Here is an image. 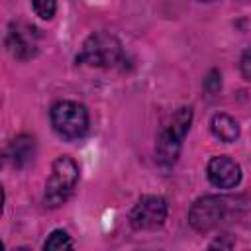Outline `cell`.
Returning <instances> with one entry per match:
<instances>
[{
    "label": "cell",
    "instance_id": "1",
    "mask_svg": "<svg viewBox=\"0 0 251 251\" xmlns=\"http://www.w3.org/2000/svg\"><path fill=\"white\" fill-rule=\"evenodd\" d=\"M190 124H192V108L190 106H182V108L175 110L171 120L161 129V133L157 137L155 159H157V165L163 171H169L178 161V155H180V149H182V141H184V137H186V133L190 129Z\"/></svg>",
    "mask_w": 251,
    "mask_h": 251
},
{
    "label": "cell",
    "instance_id": "2",
    "mask_svg": "<svg viewBox=\"0 0 251 251\" xmlns=\"http://www.w3.org/2000/svg\"><path fill=\"white\" fill-rule=\"evenodd\" d=\"M122 57H124V49L114 33L94 31L84 39L80 51L76 53V63L94 69H110L118 65Z\"/></svg>",
    "mask_w": 251,
    "mask_h": 251
},
{
    "label": "cell",
    "instance_id": "3",
    "mask_svg": "<svg viewBox=\"0 0 251 251\" xmlns=\"http://www.w3.org/2000/svg\"><path fill=\"white\" fill-rule=\"evenodd\" d=\"M76 182H78V165L75 163V159L69 155L57 157L51 165V173L45 182V192H43L45 206L57 208L63 202H67Z\"/></svg>",
    "mask_w": 251,
    "mask_h": 251
},
{
    "label": "cell",
    "instance_id": "4",
    "mask_svg": "<svg viewBox=\"0 0 251 251\" xmlns=\"http://www.w3.org/2000/svg\"><path fill=\"white\" fill-rule=\"evenodd\" d=\"M49 118L53 129L69 141L80 139L88 133V110L80 102L59 100L51 106Z\"/></svg>",
    "mask_w": 251,
    "mask_h": 251
},
{
    "label": "cell",
    "instance_id": "5",
    "mask_svg": "<svg viewBox=\"0 0 251 251\" xmlns=\"http://www.w3.org/2000/svg\"><path fill=\"white\" fill-rule=\"evenodd\" d=\"M233 212V200L226 198V196H202L198 198L190 210H188V224L196 229V231H210L218 226H222L224 222H227V218Z\"/></svg>",
    "mask_w": 251,
    "mask_h": 251
},
{
    "label": "cell",
    "instance_id": "6",
    "mask_svg": "<svg viewBox=\"0 0 251 251\" xmlns=\"http://www.w3.org/2000/svg\"><path fill=\"white\" fill-rule=\"evenodd\" d=\"M167 200L157 194H145L141 196L131 212H129V224L133 229H157L167 220Z\"/></svg>",
    "mask_w": 251,
    "mask_h": 251
},
{
    "label": "cell",
    "instance_id": "7",
    "mask_svg": "<svg viewBox=\"0 0 251 251\" xmlns=\"http://www.w3.org/2000/svg\"><path fill=\"white\" fill-rule=\"evenodd\" d=\"M39 29L25 22H12L6 31V47L8 51L20 59L27 61L39 51Z\"/></svg>",
    "mask_w": 251,
    "mask_h": 251
},
{
    "label": "cell",
    "instance_id": "8",
    "mask_svg": "<svg viewBox=\"0 0 251 251\" xmlns=\"http://www.w3.org/2000/svg\"><path fill=\"white\" fill-rule=\"evenodd\" d=\"M206 175L208 180L216 186V188H235L241 180V167L227 155H216L208 161L206 167Z\"/></svg>",
    "mask_w": 251,
    "mask_h": 251
},
{
    "label": "cell",
    "instance_id": "9",
    "mask_svg": "<svg viewBox=\"0 0 251 251\" xmlns=\"http://www.w3.org/2000/svg\"><path fill=\"white\" fill-rule=\"evenodd\" d=\"M35 155V139L31 135H18L16 139L10 141L6 149V161L12 163L14 167H24L27 165Z\"/></svg>",
    "mask_w": 251,
    "mask_h": 251
},
{
    "label": "cell",
    "instance_id": "10",
    "mask_svg": "<svg viewBox=\"0 0 251 251\" xmlns=\"http://www.w3.org/2000/svg\"><path fill=\"white\" fill-rule=\"evenodd\" d=\"M210 129L214 137H218L224 143H233L239 137V124L229 114H216L210 122Z\"/></svg>",
    "mask_w": 251,
    "mask_h": 251
},
{
    "label": "cell",
    "instance_id": "11",
    "mask_svg": "<svg viewBox=\"0 0 251 251\" xmlns=\"http://www.w3.org/2000/svg\"><path fill=\"white\" fill-rule=\"evenodd\" d=\"M43 251H75V245H73L71 235L65 229H55L49 233L43 245Z\"/></svg>",
    "mask_w": 251,
    "mask_h": 251
},
{
    "label": "cell",
    "instance_id": "12",
    "mask_svg": "<svg viewBox=\"0 0 251 251\" xmlns=\"http://www.w3.org/2000/svg\"><path fill=\"white\" fill-rule=\"evenodd\" d=\"M31 10H33L39 18H43V20H51V18L55 16L57 4H55L53 0H35V2H31Z\"/></svg>",
    "mask_w": 251,
    "mask_h": 251
},
{
    "label": "cell",
    "instance_id": "13",
    "mask_svg": "<svg viewBox=\"0 0 251 251\" xmlns=\"http://www.w3.org/2000/svg\"><path fill=\"white\" fill-rule=\"evenodd\" d=\"M239 71L245 80H251V47H247L239 59Z\"/></svg>",
    "mask_w": 251,
    "mask_h": 251
},
{
    "label": "cell",
    "instance_id": "14",
    "mask_svg": "<svg viewBox=\"0 0 251 251\" xmlns=\"http://www.w3.org/2000/svg\"><path fill=\"white\" fill-rule=\"evenodd\" d=\"M206 251H233V249H231V243H229L227 239L218 237V239H214V241L208 245Z\"/></svg>",
    "mask_w": 251,
    "mask_h": 251
},
{
    "label": "cell",
    "instance_id": "15",
    "mask_svg": "<svg viewBox=\"0 0 251 251\" xmlns=\"http://www.w3.org/2000/svg\"><path fill=\"white\" fill-rule=\"evenodd\" d=\"M14 251H29L27 247H18V249H14Z\"/></svg>",
    "mask_w": 251,
    "mask_h": 251
}]
</instances>
